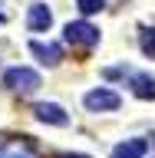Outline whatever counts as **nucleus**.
<instances>
[{
	"label": "nucleus",
	"mask_w": 155,
	"mask_h": 158,
	"mask_svg": "<svg viewBox=\"0 0 155 158\" xmlns=\"http://www.w3.org/2000/svg\"><path fill=\"white\" fill-rule=\"evenodd\" d=\"M3 86L20 92V96H30V92H37L43 82H40V73L37 69H27V66H13L3 73Z\"/></svg>",
	"instance_id": "1"
},
{
	"label": "nucleus",
	"mask_w": 155,
	"mask_h": 158,
	"mask_svg": "<svg viewBox=\"0 0 155 158\" xmlns=\"http://www.w3.org/2000/svg\"><path fill=\"white\" fill-rule=\"evenodd\" d=\"M0 158H40L30 135H3L0 138Z\"/></svg>",
	"instance_id": "2"
},
{
	"label": "nucleus",
	"mask_w": 155,
	"mask_h": 158,
	"mask_svg": "<svg viewBox=\"0 0 155 158\" xmlns=\"http://www.w3.org/2000/svg\"><path fill=\"white\" fill-rule=\"evenodd\" d=\"M63 36H66L69 46H96L99 43V30L93 27V23H86V20H76V23H66Z\"/></svg>",
	"instance_id": "3"
},
{
	"label": "nucleus",
	"mask_w": 155,
	"mask_h": 158,
	"mask_svg": "<svg viewBox=\"0 0 155 158\" xmlns=\"http://www.w3.org/2000/svg\"><path fill=\"white\" fill-rule=\"evenodd\" d=\"M83 102H86L89 112H116L122 99H119L112 89H93V92H86V99H83Z\"/></svg>",
	"instance_id": "4"
},
{
	"label": "nucleus",
	"mask_w": 155,
	"mask_h": 158,
	"mask_svg": "<svg viewBox=\"0 0 155 158\" xmlns=\"http://www.w3.org/2000/svg\"><path fill=\"white\" fill-rule=\"evenodd\" d=\"M33 115H37L40 122H46V125H56V128L69 125V115L63 112V106H56V102H37V106H33Z\"/></svg>",
	"instance_id": "5"
},
{
	"label": "nucleus",
	"mask_w": 155,
	"mask_h": 158,
	"mask_svg": "<svg viewBox=\"0 0 155 158\" xmlns=\"http://www.w3.org/2000/svg\"><path fill=\"white\" fill-rule=\"evenodd\" d=\"M30 53H33L43 66H59V59H63V49H59L56 43H40V40L30 43Z\"/></svg>",
	"instance_id": "6"
},
{
	"label": "nucleus",
	"mask_w": 155,
	"mask_h": 158,
	"mask_svg": "<svg viewBox=\"0 0 155 158\" xmlns=\"http://www.w3.org/2000/svg\"><path fill=\"white\" fill-rule=\"evenodd\" d=\"M145 155H149V142L145 138H129V142L112 148V158H145Z\"/></svg>",
	"instance_id": "7"
},
{
	"label": "nucleus",
	"mask_w": 155,
	"mask_h": 158,
	"mask_svg": "<svg viewBox=\"0 0 155 158\" xmlns=\"http://www.w3.org/2000/svg\"><path fill=\"white\" fill-rule=\"evenodd\" d=\"M50 23H53V13H50L46 3H33V7L27 10V27L30 30H50Z\"/></svg>",
	"instance_id": "8"
},
{
	"label": "nucleus",
	"mask_w": 155,
	"mask_h": 158,
	"mask_svg": "<svg viewBox=\"0 0 155 158\" xmlns=\"http://www.w3.org/2000/svg\"><path fill=\"white\" fill-rule=\"evenodd\" d=\"M129 82H132V92L139 99H155V76H149V73H129Z\"/></svg>",
	"instance_id": "9"
},
{
	"label": "nucleus",
	"mask_w": 155,
	"mask_h": 158,
	"mask_svg": "<svg viewBox=\"0 0 155 158\" xmlns=\"http://www.w3.org/2000/svg\"><path fill=\"white\" fill-rule=\"evenodd\" d=\"M139 46H142V53H145L149 59H155V27H149V30L139 33Z\"/></svg>",
	"instance_id": "10"
},
{
	"label": "nucleus",
	"mask_w": 155,
	"mask_h": 158,
	"mask_svg": "<svg viewBox=\"0 0 155 158\" xmlns=\"http://www.w3.org/2000/svg\"><path fill=\"white\" fill-rule=\"evenodd\" d=\"M76 3H79L83 13H99V10L106 7V0H76Z\"/></svg>",
	"instance_id": "11"
},
{
	"label": "nucleus",
	"mask_w": 155,
	"mask_h": 158,
	"mask_svg": "<svg viewBox=\"0 0 155 158\" xmlns=\"http://www.w3.org/2000/svg\"><path fill=\"white\" fill-rule=\"evenodd\" d=\"M56 158H89V155H73V152H59Z\"/></svg>",
	"instance_id": "12"
},
{
	"label": "nucleus",
	"mask_w": 155,
	"mask_h": 158,
	"mask_svg": "<svg viewBox=\"0 0 155 158\" xmlns=\"http://www.w3.org/2000/svg\"><path fill=\"white\" fill-rule=\"evenodd\" d=\"M0 23H3V17H0Z\"/></svg>",
	"instance_id": "13"
}]
</instances>
